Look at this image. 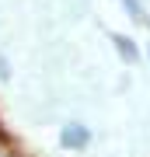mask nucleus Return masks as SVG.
Instances as JSON below:
<instances>
[{"label": "nucleus", "instance_id": "nucleus-2", "mask_svg": "<svg viewBox=\"0 0 150 157\" xmlns=\"http://www.w3.org/2000/svg\"><path fill=\"white\" fill-rule=\"evenodd\" d=\"M115 42H119V49H122V56H133V45H129V39H122V35H119Z\"/></svg>", "mask_w": 150, "mask_h": 157}, {"label": "nucleus", "instance_id": "nucleus-1", "mask_svg": "<svg viewBox=\"0 0 150 157\" xmlns=\"http://www.w3.org/2000/svg\"><path fill=\"white\" fill-rule=\"evenodd\" d=\"M63 143H67V147H84V143H87V129H84V126H67V129H63Z\"/></svg>", "mask_w": 150, "mask_h": 157}, {"label": "nucleus", "instance_id": "nucleus-3", "mask_svg": "<svg viewBox=\"0 0 150 157\" xmlns=\"http://www.w3.org/2000/svg\"><path fill=\"white\" fill-rule=\"evenodd\" d=\"M0 157H4V154H0Z\"/></svg>", "mask_w": 150, "mask_h": 157}]
</instances>
